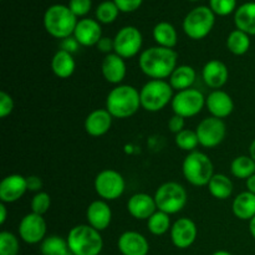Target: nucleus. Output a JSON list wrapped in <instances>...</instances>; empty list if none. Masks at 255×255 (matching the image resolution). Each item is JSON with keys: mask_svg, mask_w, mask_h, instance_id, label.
Masks as SVG:
<instances>
[{"mask_svg": "<svg viewBox=\"0 0 255 255\" xmlns=\"http://www.w3.org/2000/svg\"><path fill=\"white\" fill-rule=\"evenodd\" d=\"M178 55L173 49L152 46L139 55L138 65L141 71L151 80L169 79L177 65Z\"/></svg>", "mask_w": 255, "mask_h": 255, "instance_id": "obj_1", "label": "nucleus"}, {"mask_svg": "<svg viewBox=\"0 0 255 255\" xmlns=\"http://www.w3.org/2000/svg\"><path fill=\"white\" fill-rule=\"evenodd\" d=\"M141 107L139 91L131 85H117L106 97V110L114 119H128Z\"/></svg>", "mask_w": 255, "mask_h": 255, "instance_id": "obj_2", "label": "nucleus"}, {"mask_svg": "<svg viewBox=\"0 0 255 255\" xmlns=\"http://www.w3.org/2000/svg\"><path fill=\"white\" fill-rule=\"evenodd\" d=\"M79 19L67 5L55 4L46 9L44 14V27L55 39L65 40L74 35Z\"/></svg>", "mask_w": 255, "mask_h": 255, "instance_id": "obj_3", "label": "nucleus"}, {"mask_svg": "<svg viewBox=\"0 0 255 255\" xmlns=\"http://www.w3.org/2000/svg\"><path fill=\"white\" fill-rule=\"evenodd\" d=\"M66 241L70 253L74 255H100L104 248L101 232L89 224H79L70 229Z\"/></svg>", "mask_w": 255, "mask_h": 255, "instance_id": "obj_4", "label": "nucleus"}, {"mask_svg": "<svg viewBox=\"0 0 255 255\" xmlns=\"http://www.w3.org/2000/svg\"><path fill=\"white\" fill-rule=\"evenodd\" d=\"M182 173L192 186H208L209 181L214 176L213 162L203 152H189L182 163Z\"/></svg>", "mask_w": 255, "mask_h": 255, "instance_id": "obj_5", "label": "nucleus"}, {"mask_svg": "<svg viewBox=\"0 0 255 255\" xmlns=\"http://www.w3.org/2000/svg\"><path fill=\"white\" fill-rule=\"evenodd\" d=\"M173 91L166 80H149L139 90L141 107L148 112L161 111L172 102Z\"/></svg>", "mask_w": 255, "mask_h": 255, "instance_id": "obj_6", "label": "nucleus"}, {"mask_svg": "<svg viewBox=\"0 0 255 255\" xmlns=\"http://www.w3.org/2000/svg\"><path fill=\"white\" fill-rule=\"evenodd\" d=\"M216 24V14L211 7L201 5L192 9L183 19V31L189 39L202 40L208 36Z\"/></svg>", "mask_w": 255, "mask_h": 255, "instance_id": "obj_7", "label": "nucleus"}, {"mask_svg": "<svg viewBox=\"0 0 255 255\" xmlns=\"http://www.w3.org/2000/svg\"><path fill=\"white\" fill-rule=\"evenodd\" d=\"M157 209L164 213L177 214L186 207L188 196L182 184L177 182H166L157 188L154 193Z\"/></svg>", "mask_w": 255, "mask_h": 255, "instance_id": "obj_8", "label": "nucleus"}, {"mask_svg": "<svg viewBox=\"0 0 255 255\" xmlns=\"http://www.w3.org/2000/svg\"><path fill=\"white\" fill-rule=\"evenodd\" d=\"M97 196L104 201H116L126 189L124 176L115 169H104L96 176L94 182Z\"/></svg>", "mask_w": 255, "mask_h": 255, "instance_id": "obj_9", "label": "nucleus"}, {"mask_svg": "<svg viewBox=\"0 0 255 255\" xmlns=\"http://www.w3.org/2000/svg\"><path fill=\"white\" fill-rule=\"evenodd\" d=\"M174 115L189 119L194 117L206 106V97L199 90L188 89L178 91L171 102Z\"/></svg>", "mask_w": 255, "mask_h": 255, "instance_id": "obj_10", "label": "nucleus"}, {"mask_svg": "<svg viewBox=\"0 0 255 255\" xmlns=\"http://www.w3.org/2000/svg\"><path fill=\"white\" fill-rule=\"evenodd\" d=\"M115 54L122 59H131L141 51L143 37L136 26H124L117 31L114 37Z\"/></svg>", "mask_w": 255, "mask_h": 255, "instance_id": "obj_11", "label": "nucleus"}, {"mask_svg": "<svg viewBox=\"0 0 255 255\" xmlns=\"http://www.w3.org/2000/svg\"><path fill=\"white\" fill-rule=\"evenodd\" d=\"M196 133L202 147L214 148L226 138L227 126L223 120L211 116L199 122L196 128Z\"/></svg>", "mask_w": 255, "mask_h": 255, "instance_id": "obj_12", "label": "nucleus"}, {"mask_svg": "<svg viewBox=\"0 0 255 255\" xmlns=\"http://www.w3.org/2000/svg\"><path fill=\"white\" fill-rule=\"evenodd\" d=\"M46 221L44 216L29 213L20 221L17 233L20 239L26 244H39L46 238Z\"/></svg>", "mask_w": 255, "mask_h": 255, "instance_id": "obj_13", "label": "nucleus"}, {"mask_svg": "<svg viewBox=\"0 0 255 255\" xmlns=\"http://www.w3.org/2000/svg\"><path fill=\"white\" fill-rule=\"evenodd\" d=\"M171 241L178 249H187L196 242L198 229L196 223L189 218H178L169 231Z\"/></svg>", "mask_w": 255, "mask_h": 255, "instance_id": "obj_14", "label": "nucleus"}, {"mask_svg": "<svg viewBox=\"0 0 255 255\" xmlns=\"http://www.w3.org/2000/svg\"><path fill=\"white\" fill-rule=\"evenodd\" d=\"M26 191V177L21 174H9L0 182V201L5 204L15 203L22 198Z\"/></svg>", "mask_w": 255, "mask_h": 255, "instance_id": "obj_15", "label": "nucleus"}, {"mask_svg": "<svg viewBox=\"0 0 255 255\" xmlns=\"http://www.w3.org/2000/svg\"><path fill=\"white\" fill-rule=\"evenodd\" d=\"M72 36L81 46H96L102 37L101 24L96 19H90V17L80 19Z\"/></svg>", "mask_w": 255, "mask_h": 255, "instance_id": "obj_16", "label": "nucleus"}, {"mask_svg": "<svg viewBox=\"0 0 255 255\" xmlns=\"http://www.w3.org/2000/svg\"><path fill=\"white\" fill-rule=\"evenodd\" d=\"M206 107L211 116L223 120L234 111V101L223 90H213L206 97Z\"/></svg>", "mask_w": 255, "mask_h": 255, "instance_id": "obj_17", "label": "nucleus"}, {"mask_svg": "<svg viewBox=\"0 0 255 255\" xmlns=\"http://www.w3.org/2000/svg\"><path fill=\"white\" fill-rule=\"evenodd\" d=\"M86 221L89 226L102 232L109 228L112 221V211L106 201L97 199L89 204L86 209Z\"/></svg>", "mask_w": 255, "mask_h": 255, "instance_id": "obj_18", "label": "nucleus"}, {"mask_svg": "<svg viewBox=\"0 0 255 255\" xmlns=\"http://www.w3.org/2000/svg\"><path fill=\"white\" fill-rule=\"evenodd\" d=\"M127 211L137 221H148L158 209L154 197L147 193H136L127 202Z\"/></svg>", "mask_w": 255, "mask_h": 255, "instance_id": "obj_19", "label": "nucleus"}, {"mask_svg": "<svg viewBox=\"0 0 255 255\" xmlns=\"http://www.w3.org/2000/svg\"><path fill=\"white\" fill-rule=\"evenodd\" d=\"M117 247L122 255H147L149 252V244L146 237L133 231L122 233L117 242Z\"/></svg>", "mask_w": 255, "mask_h": 255, "instance_id": "obj_20", "label": "nucleus"}, {"mask_svg": "<svg viewBox=\"0 0 255 255\" xmlns=\"http://www.w3.org/2000/svg\"><path fill=\"white\" fill-rule=\"evenodd\" d=\"M101 72L104 79L109 84L112 85H121L127 74V66L125 59L119 56L117 54L106 55L102 60L101 64Z\"/></svg>", "mask_w": 255, "mask_h": 255, "instance_id": "obj_21", "label": "nucleus"}, {"mask_svg": "<svg viewBox=\"0 0 255 255\" xmlns=\"http://www.w3.org/2000/svg\"><path fill=\"white\" fill-rule=\"evenodd\" d=\"M228 77V67L219 60H209L202 70V79L204 84L213 90H221L227 84Z\"/></svg>", "mask_w": 255, "mask_h": 255, "instance_id": "obj_22", "label": "nucleus"}, {"mask_svg": "<svg viewBox=\"0 0 255 255\" xmlns=\"http://www.w3.org/2000/svg\"><path fill=\"white\" fill-rule=\"evenodd\" d=\"M112 120H114V117L106 109L95 110V111L90 112L85 119V131L92 137L104 136L111 128Z\"/></svg>", "mask_w": 255, "mask_h": 255, "instance_id": "obj_23", "label": "nucleus"}, {"mask_svg": "<svg viewBox=\"0 0 255 255\" xmlns=\"http://www.w3.org/2000/svg\"><path fill=\"white\" fill-rule=\"evenodd\" d=\"M234 24L241 31L255 36V1L244 2L236 10Z\"/></svg>", "mask_w": 255, "mask_h": 255, "instance_id": "obj_24", "label": "nucleus"}, {"mask_svg": "<svg viewBox=\"0 0 255 255\" xmlns=\"http://www.w3.org/2000/svg\"><path fill=\"white\" fill-rule=\"evenodd\" d=\"M76 69V62L71 52L60 49L51 59V70L59 79H69Z\"/></svg>", "mask_w": 255, "mask_h": 255, "instance_id": "obj_25", "label": "nucleus"}, {"mask_svg": "<svg viewBox=\"0 0 255 255\" xmlns=\"http://www.w3.org/2000/svg\"><path fill=\"white\" fill-rule=\"evenodd\" d=\"M233 214L241 221H251L255 217V194L246 191L239 193L232 204Z\"/></svg>", "mask_w": 255, "mask_h": 255, "instance_id": "obj_26", "label": "nucleus"}, {"mask_svg": "<svg viewBox=\"0 0 255 255\" xmlns=\"http://www.w3.org/2000/svg\"><path fill=\"white\" fill-rule=\"evenodd\" d=\"M196 70L189 65H178L169 76V85L174 91H183L192 89L196 81Z\"/></svg>", "mask_w": 255, "mask_h": 255, "instance_id": "obj_27", "label": "nucleus"}, {"mask_svg": "<svg viewBox=\"0 0 255 255\" xmlns=\"http://www.w3.org/2000/svg\"><path fill=\"white\" fill-rule=\"evenodd\" d=\"M152 35H153L157 46L173 49L178 42V34H177L176 27L168 21H161L156 24Z\"/></svg>", "mask_w": 255, "mask_h": 255, "instance_id": "obj_28", "label": "nucleus"}, {"mask_svg": "<svg viewBox=\"0 0 255 255\" xmlns=\"http://www.w3.org/2000/svg\"><path fill=\"white\" fill-rule=\"evenodd\" d=\"M208 191L212 197L219 201H226L233 193V182L223 173H214L208 183Z\"/></svg>", "mask_w": 255, "mask_h": 255, "instance_id": "obj_29", "label": "nucleus"}, {"mask_svg": "<svg viewBox=\"0 0 255 255\" xmlns=\"http://www.w3.org/2000/svg\"><path fill=\"white\" fill-rule=\"evenodd\" d=\"M227 49L237 56L247 54L251 49V36L238 29L233 30L227 37Z\"/></svg>", "mask_w": 255, "mask_h": 255, "instance_id": "obj_30", "label": "nucleus"}, {"mask_svg": "<svg viewBox=\"0 0 255 255\" xmlns=\"http://www.w3.org/2000/svg\"><path fill=\"white\" fill-rule=\"evenodd\" d=\"M40 252L42 255H70L67 241L59 236L46 237L40 243Z\"/></svg>", "mask_w": 255, "mask_h": 255, "instance_id": "obj_31", "label": "nucleus"}, {"mask_svg": "<svg viewBox=\"0 0 255 255\" xmlns=\"http://www.w3.org/2000/svg\"><path fill=\"white\" fill-rule=\"evenodd\" d=\"M231 172L236 178L248 179L255 174V161L251 156H238L232 161Z\"/></svg>", "mask_w": 255, "mask_h": 255, "instance_id": "obj_32", "label": "nucleus"}, {"mask_svg": "<svg viewBox=\"0 0 255 255\" xmlns=\"http://www.w3.org/2000/svg\"><path fill=\"white\" fill-rule=\"evenodd\" d=\"M147 228L148 232L153 236H163L167 232L171 231L172 223L169 214L164 213V212L157 211L156 213L152 214L147 221Z\"/></svg>", "mask_w": 255, "mask_h": 255, "instance_id": "obj_33", "label": "nucleus"}, {"mask_svg": "<svg viewBox=\"0 0 255 255\" xmlns=\"http://www.w3.org/2000/svg\"><path fill=\"white\" fill-rule=\"evenodd\" d=\"M120 12L121 11H120L117 5L114 2V0H105V1L100 2L97 5L95 16H96V20L100 24L109 25L116 21Z\"/></svg>", "mask_w": 255, "mask_h": 255, "instance_id": "obj_34", "label": "nucleus"}, {"mask_svg": "<svg viewBox=\"0 0 255 255\" xmlns=\"http://www.w3.org/2000/svg\"><path fill=\"white\" fill-rule=\"evenodd\" d=\"M174 142H176V146L178 148H181L182 151H187L188 153L196 151L197 146L199 144L196 131H192V129L188 128H184L183 131L177 133L174 136Z\"/></svg>", "mask_w": 255, "mask_h": 255, "instance_id": "obj_35", "label": "nucleus"}, {"mask_svg": "<svg viewBox=\"0 0 255 255\" xmlns=\"http://www.w3.org/2000/svg\"><path fill=\"white\" fill-rule=\"evenodd\" d=\"M20 251L19 239L10 232L0 233V255H17Z\"/></svg>", "mask_w": 255, "mask_h": 255, "instance_id": "obj_36", "label": "nucleus"}, {"mask_svg": "<svg viewBox=\"0 0 255 255\" xmlns=\"http://www.w3.org/2000/svg\"><path fill=\"white\" fill-rule=\"evenodd\" d=\"M50 206H51L50 194L42 191L39 192V193H35L34 197L31 198V203H30L32 213L39 214V216H44L45 213H47Z\"/></svg>", "mask_w": 255, "mask_h": 255, "instance_id": "obj_37", "label": "nucleus"}, {"mask_svg": "<svg viewBox=\"0 0 255 255\" xmlns=\"http://www.w3.org/2000/svg\"><path fill=\"white\" fill-rule=\"evenodd\" d=\"M209 7L218 16H228L238 9L237 0H209Z\"/></svg>", "mask_w": 255, "mask_h": 255, "instance_id": "obj_38", "label": "nucleus"}, {"mask_svg": "<svg viewBox=\"0 0 255 255\" xmlns=\"http://www.w3.org/2000/svg\"><path fill=\"white\" fill-rule=\"evenodd\" d=\"M67 6L76 15V17H82L84 19L89 14L90 10H91L92 0H70Z\"/></svg>", "mask_w": 255, "mask_h": 255, "instance_id": "obj_39", "label": "nucleus"}, {"mask_svg": "<svg viewBox=\"0 0 255 255\" xmlns=\"http://www.w3.org/2000/svg\"><path fill=\"white\" fill-rule=\"evenodd\" d=\"M14 100L7 92H0V117L5 119L14 111Z\"/></svg>", "mask_w": 255, "mask_h": 255, "instance_id": "obj_40", "label": "nucleus"}, {"mask_svg": "<svg viewBox=\"0 0 255 255\" xmlns=\"http://www.w3.org/2000/svg\"><path fill=\"white\" fill-rule=\"evenodd\" d=\"M121 12H133L141 7L143 0H114Z\"/></svg>", "mask_w": 255, "mask_h": 255, "instance_id": "obj_41", "label": "nucleus"}, {"mask_svg": "<svg viewBox=\"0 0 255 255\" xmlns=\"http://www.w3.org/2000/svg\"><path fill=\"white\" fill-rule=\"evenodd\" d=\"M184 126H186V119L178 115H173L168 121V129L172 133L177 134L181 131H183Z\"/></svg>", "mask_w": 255, "mask_h": 255, "instance_id": "obj_42", "label": "nucleus"}, {"mask_svg": "<svg viewBox=\"0 0 255 255\" xmlns=\"http://www.w3.org/2000/svg\"><path fill=\"white\" fill-rule=\"evenodd\" d=\"M96 47L100 52H104L105 55L112 54V52H115L114 39H111V37L102 36L101 39H100V41L97 42Z\"/></svg>", "mask_w": 255, "mask_h": 255, "instance_id": "obj_43", "label": "nucleus"}, {"mask_svg": "<svg viewBox=\"0 0 255 255\" xmlns=\"http://www.w3.org/2000/svg\"><path fill=\"white\" fill-rule=\"evenodd\" d=\"M26 184H27V191L35 192V193H39V192H41L42 181L39 176L26 177Z\"/></svg>", "mask_w": 255, "mask_h": 255, "instance_id": "obj_44", "label": "nucleus"}, {"mask_svg": "<svg viewBox=\"0 0 255 255\" xmlns=\"http://www.w3.org/2000/svg\"><path fill=\"white\" fill-rule=\"evenodd\" d=\"M77 46H79V42L75 40V37H67L62 42V50H66V51L71 52V54L77 49Z\"/></svg>", "mask_w": 255, "mask_h": 255, "instance_id": "obj_45", "label": "nucleus"}, {"mask_svg": "<svg viewBox=\"0 0 255 255\" xmlns=\"http://www.w3.org/2000/svg\"><path fill=\"white\" fill-rule=\"evenodd\" d=\"M7 219V208L5 203H0V224L4 226Z\"/></svg>", "mask_w": 255, "mask_h": 255, "instance_id": "obj_46", "label": "nucleus"}, {"mask_svg": "<svg viewBox=\"0 0 255 255\" xmlns=\"http://www.w3.org/2000/svg\"><path fill=\"white\" fill-rule=\"evenodd\" d=\"M246 186H247V191L255 194V174H253V176L249 177V178L247 179Z\"/></svg>", "mask_w": 255, "mask_h": 255, "instance_id": "obj_47", "label": "nucleus"}, {"mask_svg": "<svg viewBox=\"0 0 255 255\" xmlns=\"http://www.w3.org/2000/svg\"><path fill=\"white\" fill-rule=\"evenodd\" d=\"M249 232H251L252 237L255 239V217L249 221Z\"/></svg>", "mask_w": 255, "mask_h": 255, "instance_id": "obj_48", "label": "nucleus"}, {"mask_svg": "<svg viewBox=\"0 0 255 255\" xmlns=\"http://www.w3.org/2000/svg\"><path fill=\"white\" fill-rule=\"evenodd\" d=\"M249 156L255 161V138L253 139V142L251 143V147H249Z\"/></svg>", "mask_w": 255, "mask_h": 255, "instance_id": "obj_49", "label": "nucleus"}, {"mask_svg": "<svg viewBox=\"0 0 255 255\" xmlns=\"http://www.w3.org/2000/svg\"><path fill=\"white\" fill-rule=\"evenodd\" d=\"M212 255H233V254H231L229 252H226V251H218V252H216V253H213Z\"/></svg>", "mask_w": 255, "mask_h": 255, "instance_id": "obj_50", "label": "nucleus"}, {"mask_svg": "<svg viewBox=\"0 0 255 255\" xmlns=\"http://www.w3.org/2000/svg\"><path fill=\"white\" fill-rule=\"evenodd\" d=\"M188 1H192V2H196V1H199V0H188Z\"/></svg>", "mask_w": 255, "mask_h": 255, "instance_id": "obj_51", "label": "nucleus"}, {"mask_svg": "<svg viewBox=\"0 0 255 255\" xmlns=\"http://www.w3.org/2000/svg\"><path fill=\"white\" fill-rule=\"evenodd\" d=\"M70 255H74V254H71V253H70Z\"/></svg>", "mask_w": 255, "mask_h": 255, "instance_id": "obj_52", "label": "nucleus"}, {"mask_svg": "<svg viewBox=\"0 0 255 255\" xmlns=\"http://www.w3.org/2000/svg\"><path fill=\"white\" fill-rule=\"evenodd\" d=\"M100 255H102V254H100Z\"/></svg>", "mask_w": 255, "mask_h": 255, "instance_id": "obj_53", "label": "nucleus"}]
</instances>
